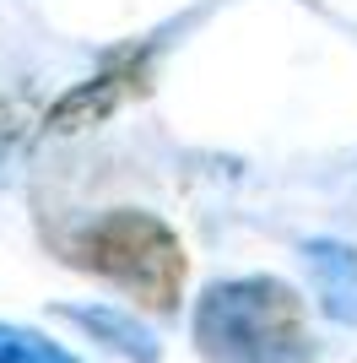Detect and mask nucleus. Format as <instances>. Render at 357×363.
<instances>
[{"instance_id":"f257e3e1","label":"nucleus","mask_w":357,"mask_h":363,"mask_svg":"<svg viewBox=\"0 0 357 363\" xmlns=\"http://www.w3.org/2000/svg\"><path fill=\"white\" fill-rule=\"evenodd\" d=\"M200 342L227 363H303L298 309L276 282L217 288L200 303Z\"/></svg>"},{"instance_id":"f03ea898","label":"nucleus","mask_w":357,"mask_h":363,"mask_svg":"<svg viewBox=\"0 0 357 363\" xmlns=\"http://www.w3.org/2000/svg\"><path fill=\"white\" fill-rule=\"evenodd\" d=\"M81 260L152 309H174L178 282H184L178 239L147 212H114L103 223H92L81 239Z\"/></svg>"},{"instance_id":"7ed1b4c3","label":"nucleus","mask_w":357,"mask_h":363,"mask_svg":"<svg viewBox=\"0 0 357 363\" xmlns=\"http://www.w3.org/2000/svg\"><path fill=\"white\" fill-rule=\"evenodd\" d=\"M309 260L319 277V293H325V309L336 320H357V260L346 250H330V244H314Z\"/></svg>"},{"instance_id":"20e7f679","label":"nucleus","mask_w":357,"mask_h":363,"mask_svg":"<svg viewBox=\"0 0 357 363\" xmlns=\"http://www.w3.org/2000/svg\"><path fill=\"white\" fill-rule=\"evenodd\" d=\"M0 363H76L65 347L44 342L33 331H16V325H0Z\"/></svg>"}]
</instances>
